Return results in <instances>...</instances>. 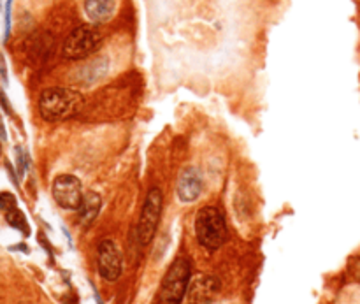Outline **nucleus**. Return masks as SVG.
<instances>
[{"label":"nucleus","mask_w":360,"mask_h":304,"mask_svg":"<svg viewBox=\"0 0 360 304\" xmlns=\"http://www.w3.org/2000/svg\"><path fill=\"white\" fill-rule=\"evenodd\" d=\"M83 106V96L69 89L44 90L39 99V113L47 121L69 120L80 113Z\"/></svg>","instance_id":"1"},{"label":"nucleus","mask_w":360,"mask_h":304,"mask_svg":"<svg viewBox=\"0 0 360 304\" xmlns=\"http://www.w3.org/2000/svg\"><path fill=\"white\" fill-rule=\"evenodd\" d=\"M192 266L188 259L178 257L165 273L157 294V304H181L190 285Z\"/></svg>","instance_id":"2"},{"label":"nucleus","mask_w":360,"mask_h":304,"mask_svg":"<svg viewBox=\"0 0 360 304\" xmlns=\"http://www.w3.org/2000/svg\"><path fill=\"white\" fill-rule=\"evenodd\" d=\"M195 234L206 250H218L227 241V224L222 213L213 206H206L197 213Z\"/></svg>","instance_id":"3"},{"label":"nucleus","mask_w":360,"mask_h":304,"mask_svg":"<svg viewBox=\"0 0 360 304\" xmlns=\"http://www.w3.org/2000/svg\"><path fill=\"white\" fill-rule=\"evenodd\" d=\"M162 204H164V195H162L160 188H151L146 195L144 206H142L141 220H139L137 227V239L141 245H148L153 239L155 232H157L158 222H160L162 215Z\"/></svg>","instance_id":"4"},{"label":"nucleus","mask_w":360,"mask_h":304,"mask_svg":"<svg viewBox=\"0 0 360 304\" xmlns=\"http://www.w3.org/2000/svg\"><path fill=\"white\" fill-rule=\"evenodd\" d=\"M100 40L102 36L95 26H77V29L67 37L66 43H63V55L70 60L87 59L88 55H91V53L97 50V46L100 45Z\"/></svg>","instance_id":"5"},{"label":"nucleus","mask_w":360,"mask_h":304,"mask_svg":"<svg viewBox=\"0 0 360 304\" xmlns=\"http://www.w3.org/2000/svg\"><path fill=\"white\" fill-rule=\"evenodd\" d=\"M51 192H53V197L59 202V206H62L63 209H80L84 197L80 180L73 174L57 176Z\"/></svg>","instance_id":"6"},{"label":"nucleus","mask_w":360,"mask_h":304,"mask_svg":"<svg viewBox=\"0 0 360 304\" xmlns=\"http://www.w3.org/2000/svg\"><path fill=\"white\" fill-rule=\"evenodd\" d=\"M98 273L107 282H117L121 275L120 250L111 239H104L98 245Z\"/></svg>","instance_id":"7"},{"label":"nucleus","mask_w":360,"mask_h":304,"mask_svg":"<svg viewBox=\"0 0 360 304\" xmlns=\"http://www.w3.org/2000/svg\"><path fill=\"white\" fill-rule=\"evenodd\" d=\"M220 294V282L215 276L197 275L190 280L186 297L190 304H213Z\"/></svg>","instance_id":"8"},{"label":"nucleus","mask_w":360,"mask_h":304,"mask_svg":"<svg viewBox=\"0 0 360 304\" xmlns=\"http://www.w3.org/2000/svg\"><path fill=\"white\" fill-rule=\"evenodd\" d=\"M176 192H178V197L181 202L197 201L200 192H202V176H200L199 169L186 167L185 171L179 174Z\"/></svg>","instance_id":"9"},{"label":"nucleus","mask_w":360,"mask_h":304,"mask_svg":"<svg viewBox=\"0 0 360 304\" xmlns=\"http://www.w3.org/2000/svg\"><path fill=\"white\" fill-rule=\"evenodd\" d=\"M84 13L93 23H106L114 13V0H84Z\"/></svg>","instance_id":"10"},{"label":"nucleus","mask_w":360,"mask_h":304,"mask_svg":"<svg viewBox=\"0 0 360 304\" xmlns=\"http://www.w3.org/2000/svg\"><path fill=\"white\" fill-rule=\"evenodd\" d=\"M102 206V199L100 195L95 194V192H87L83 197V202L80 206V222L81 225H90L91 222L97 218L98 211H100Z\"/></svg>","instance_id":"11"},{"label":"nucleus","mask_w":360,"mask_h":304,"mask_svg":"<svg viewBox=\"0 0 360 304\" xmlns=\"http://www.w3.org/2000/svg\"><path fill=\"white\" fill-rule=\"evenodd\" d=\"M8 222L13 225V227L22 229L23 232H29L25 216H23V213L20 211L18 208H15V209H11V211H8Z\"/></svg>","instance_id":"12"},{"label":"nucleus","mask_w":360,"mask_h":304,"mask_svg":"<svg viewBox=\"0 0 360 304\" xmlns=\"http://www.w3.org/2000/svg\"><path fill=\"white\" fill-rule=\"evenodd\" d=\"M0 208L4 209L6 213L11 211V209H15L16 208L15 195L9 194V192H2V194H0Z\"/></svg>","instance_id":"13"},{"label":"nucleus","mask_w":360,"mask_h":304,"mask_svg":"<svg viewBox=\"0 0 360 304\" xmlns=\"http://www.w3.org/2000/svg\"><path fill=\"white\" fill-rule=\"evenodd\" d=\"M11 6L13 0H8V4H6V39H8L9 32H11Z\"/></svg>","instance_id":"14"},{"label":"nucleus","mask_w":360,"mask_h":304,"mask_svg":"<svg viewBox=\"0 0 360 304\" xmlns=\"http://www.w3.org/2000/svg\"><path fill=\"white\" fill-rule=\"evenodd\" d=\"M18 153H16V157H18V171H20V176H23V172H25V165H27V160H25V153H23L22 148H18Z\"/></svg>","instance_id":"15"},{"label":"nucleus","mask_w":360,"mask_h":304,"mask_svg":"<svg viewBox=\"0 0 360 304\" xmlns=\"http://www.w3.org/2000/svg\"><path fill=\"white\" fill-rule=\"evenodd\" d=\"M0 139H6V130L4 125H2V118H0Z\"/></svg>","instance_id":"16"},{"label":"nucleus","mask_w":360,"mask_h":304,"mask_svg":"<svg viewBox=\"0 0 360 304\" xmlns=\"http://www.w3.org/2000/svg\"><path fill=\"white\" fill-rule=\"evenodd\" d=\"M353 273H355L357 278L360 280V260H359V262H357V266H355V269H353Z\"/></svg>","instance_id":"17"}]
</instances>
